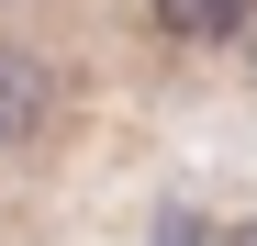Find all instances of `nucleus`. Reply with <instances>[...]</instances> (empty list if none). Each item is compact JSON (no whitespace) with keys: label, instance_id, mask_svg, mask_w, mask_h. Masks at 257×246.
<instances>
[{"label":"nucleus","instance_id":"f257e3e1","mask_svg":"<svg viewBox=\"0 0 257 246\" xmlns=\"http://www.w3.org/2000/svg\"><path fill=\"white\" fill-rule=\"evenodd\" d=\"M56 123H67V67L34 45V34H0V168L45 157Z\"/></svg>","mask_w":257,"mask_h":246},{"label":"nucleus","instance_id":"f03ea898","mask_svg":"<svg viewBox=\"0 0 257 246\" xmlns=\"http://www.w3.org/2000/svg\"><path fill=\"white\" fill-rule=\"evenodd\" d=\"M135 23L157 34V45H235V34L257 23V0H135Z\"/></svg>","mask_w":257,"mask_h":246},{"label":"nucleus","instance_id":"7ed1b4c3","mask_svg":"<svg viewBox=\"0 0 257 246\" xmlns=\"http://www.w3.org/2000/svg\"><path fill=\"white\" fill-rule=\"evenodd\" d=\"M0 12H12V0H0Z\"/></svg>","mask_w":257,"mask_h":246}]
</instances>
